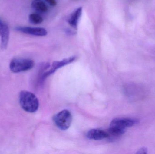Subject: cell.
Returning <instances> with one entry per match:
<instances>
[{
  "label": "cell",
  "instance_id": "4",
  "mask_svg": "<svg viewBox=\"0 0 155 154\" xmlns=\"http://www.w3.org/2000/svg\"><path fill=\"white\" fill-rule=\"evenodd\" d=\"M34 62L30 59L14 58L10 63V70L13 73L27 71L32 68Z\"/></svg>",
  "mask_w": 155,
  "mask_h": 154
},
{
  "label": "cell",
  "instance_id": "10",
  "mask_svg": "<svg viewBox=\"0 0 155 154\" xmlns=\"http://www.w3.org/2000/svg\"><path fill=\"white\" fill-rule=\"evenodd\" d=\"M32 6L34 9L41 12H45L48 10L47 5L43 0H33Z\"/></svg>",
  "mask_w": 155,
  "mask_h": 154
},
{
  "label": "cell",
  "instance_id": "7",
  "mask_svg": "<svg viewBox=\"0 0 155 154\" xmlns=\"http://www.w3.org/2000/svg\"><path fill=\"white\" fill-rule=\"evenodd\" d=\"M75 59H76V57L74 56V57H70V58H68L64 59L60 61H54L53 63L52 67L50 71H46L45 73L43 74V79L45 78L48 76H50V75L55 72L58 69L64 67V66L67 65V64L71 63L73 61H74Z\"/></svg>",
  "mask_w": 155,
  "mask_h": 154
},
{
  "label": "cell",
  "instance_id": "8",
  "mask_svg": "<svg viewBox=\"0 0 155 154\" xmlns=\"http://www.w3.org/2000/svg\"><path fill=\"white\" fill-rule=\"evenodd\" d=\"M88 139L94 140H101L108 138V132L99 129H92L87 133Z\"/></svg>",
  "mask_w": 155,
  "mask_h": 154
},
{
  "label": "cell",
  "instance_id": "13",
  "mask_svg": "<svg viewBox=\"0 0 155 154\" xmlns=\"http://www.w3.org/2000/svg\"><path fill=\"white\" fill-rule=\"evenodd\" d=\"M45 1L52 6H55L57 4L56 0H45Z\"/></svg>",
  "mask_w": 155,
  "mask_h": 154
},
{
  "label": "cell",
  "instance_id": "11",
  "mask_svg": "<svg viewBox=\"0 0 155 154\" xmlns=\"http://www.w3.org/2000/svg\"><path fill=\"white\" fill-rule=\"evenodd\" d=\"M29 20L31 23L34 24H39L43 21L42 17L36 13H33L29 15Z\"/></svg>",
  "mask_w": 155,
  "mask_h": 154
},
{
  "label": "cell",
  "instance_id": "1",
  "mask_svg": "<svg viewBox=\"0 0 155 154\" xmlns=\"http://www.w3.org/2000/svg\"><path fill=\"white\" fill-rule=\"evenodd\" d=\"M138 123L137 119L128 118H117L112 120L108 128V138L116 140L122 136L128 127Z\"/></svg>",
  "mask_w": 155,
  "mask_h": 154
},
{
  "label": "cell",
  "instance_id": "5",
  "mask_svg": "<svg viewBox=\"0 0 155 154\" xmlns=\"http://www.w3.org/2000/svg\"><path fill=\"white\" fill-rule=\"evenodd\" d=\"M0 37L1 47L2 50L7 48L10 38V30L8 25L0 19Z\"/></svg>",
  "mask_w": 155,
  "mask_h": 154
},
{
  "label": "cell",
  "instance_id": "6",
  "mask_svg": "<svg viewBox=\"0 0 155 154\" xmlns=\"http://www.w3.org/2000/svg\"><path fill=\"white\" fill-rule=\"evenodd\" d=\"M16 30L25 34L34 35L37 36H46L47 34V31L44 28L40 27H30L26 26H20L16 27Z\"/></svg>",
  "mask_w": 155,
  "mask_h": 154
},
{
  "label": "cell",
  "instance_id": "12",
  "mask_svg": "<svg viewBox=\"0 0 155 154\" xmlns=\"http://www.w3.org/2000/svg\"><path fill=\"white\" fill-rule=\"evenodd\" d=\"M147 149L146 147H143L141 148L140 150H138V152H137V154H147Z\"/></svg>",
  "mask_w": 155,
  "mask_h": 154
},
{
  "label": "cell",
  "instance_id": "9",
  "mask_svg": "<svg viewBox=\"0 0 155 154\" xmlns=\"http://www.w3.org/2000/svg\"><path fill=\"white\" fill-rule=\"evenodd\" d=\"M82 7H79L71 14V16L68 19V21L69 24L74 29H77L78 23L82 14Z\"/></svg>",
  "mask_w": 155,
  "mask_h": 154
},
{
  "label": "cell",
  "instance_id": "2",
  "mask_svg": "<svg viewBox=\"0 0 155 154\" xmlns=\"http://www.w3.org/2000/svg\"><path fill=\"white\" fill-rule=\"evenodd\" d=\"M19 101L22 108L26 112L34 113L39 108V99L34 94L29 91H21L19 95Z\"/></svg>",
  "mask_w": 155,
  "mask_h": 154
},
{
  "label": "cell",
  "instance_id": "3",
  "mask_svg": "<svg viewBox=\"0 0 155 154\" xmlns=\"http://www.w3.org/2000/svg\"><path fill=\"white\" fill-rule=\"evenodd\" d=\"M55 126L60 130L65 131L69 129L72 122V116L69 110H62L53 118Z\"/></svg>",
  "mask_w": 155,
  "mask_h": 154
}]
</instances>
